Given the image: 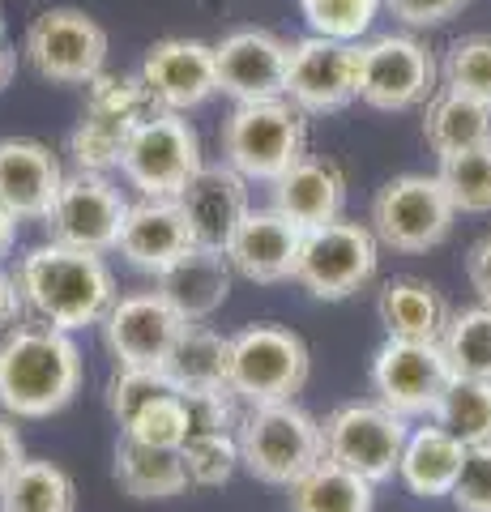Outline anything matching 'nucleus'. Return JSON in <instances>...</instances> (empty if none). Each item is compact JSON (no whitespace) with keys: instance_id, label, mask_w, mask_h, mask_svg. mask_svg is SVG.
<instances>
[{"instance_id":"1","label":"nucleus","mask_w":491,"mask_h":512,"mask_svg":"<svg viewBox=\"0 0 491 512\" xmlns=\"http://www.w3.org/2000/svg\"><path fill=\"white\" fill-rule=\"evenodd\" d=\"M82 393V350L73 333L35 320L0 342V410L9 419H52Z\"/></svg>"},{"instance_id":"2","label":"nucleus","mask_w":491,"mask_h":512,"mask_svg":"<svg viewBox=\"0 0 491 512\" xmlns=\"http://www.w3.org/2000/svg\"><path fill=\"white\" fill-rule=\"evenodd\" d=\"M13 278H18L26 308L65 333L103 325V316L116 303V278L103 252L73 248L60 239L30 248Z\"/></svg>"},{"instance_id":"3","label":"nucleus","mask_w":491,"mask_h":512,"mask_svg":"<svg viewBox=\"0 0 491 512\" xmlns=\"http://www.w3.org/2000/svg\"><path fill=\"white\" fill-rule=\"evenodd\" d=\"M299 158H308V111H299L287 94L235 103L223 124V163L244 180L274 184Z\"/></svg>"},{"instance_id":"4","label":"nucleus","mask_w":491,"mask_h":512,"mask_svg":"<svg viewBox=\"0 0 491 512\" xmlns=\"http://www.w3.org/2000/svg\"><path fill=\"white\" fill-rule=\"evenodd\" d=\"M240 461L252 478L269 487H295L325 457V431L295 402L252 406L240 419Z\"/></svg>"},{"instance_id":"5","label":"nucleus","mask_w":491,"mask_h":512,"mask_svg":"<svg viewBox=\"0 0 491 512\" xmlns=\"http://www.w3.org/2000/svg\"><path fill=\"white\" fill-rule=\"evenodd\" d=\"M201 137L184 120V111L154 107L141 120L120 154V175L141 197H180L188 180L201 171Z\"/></svg>"},{"instance_id":"6","label":"nucleus","mask_w":491,"mask_h":512,"mask_svg":"<svg viewBox=\"0 0 491 512\" xmlns=\"http://www.w3.org/2000/svg\"><path fill=\"white\" fill-rule=\"evenodd\" d=\"M308 346L299 333L282 325H248L231 338V372L227 389L248 406L295 402L308 384Z\"/></svg>"},{"instance_id":"7","label":"nucleus","mask_w":491,"mask_h":512,"mask_svg":"<svg viewBox=\"0 0 491 512\" xmlns=\"http://www.w3.org/2000/svg\"><path fill=\"white\" fill-rule=\"evenodd\" d=\"M457 205L440 175H393L372 201V231L380 248H393L402 256L427 252L445 244L453 231Z\"/></svg>"},{"instance_id":"8","label":"nucleus","mask_w":491,"mask_h":512,"mask_svg":"<svg viewBox=\"0 0 491 512\" xmlns=\"http://www.w3.org/2000/svg\"><path fill=\"white\" fill-rule=\"evenodd\" d=\"M380 239L363 222L334 218L325 227L304 231V248L295 261V282L312 299H351L376 278Z\"/></svg>"},{"instance_id":"9","label":"nucleus","mask_w":491,"mask_h":512,"mask_svg":"<svg viewBox=\"0 0 491 512\" xmlns=\"http://www.w3.org/2000/svg\"><path fill=\"white\" fill-rule=\"evenodd\" d=\"M325 457L338 466L363 474L368 483H389L402 466V448L410 427L402 414H393L385 402H351L338 406L321 423Z\"/></svg>"},{"instance_id":"10","label":"nucleus","mask_w":491,"mask_h":512,"mask_svg":"<svg viewBox=\"0 0 491 512\" xmlns=\"http://www.w3.org/2000/svg\"><path fill=\"white\" fill-rule=\"evenodd\" d=\"M22 52L43 82L90 86L107 64V30L82 9H47L26 26Z\"/></svg>"},{"instance_id":"11","label":"nucleus","mask_w":491,"mask_h":512,"mask_svg":"<svg viewBox=\"0 0 491 512\" xmlns=\"http://www.w3.org/2000/svg\"><path fill=\"white\" fill-rule=\"evenodd\" d=\"M436 94V60L410 35H380L359 43V103L376 111L427 107Z\"/></svg>"},{"instance_id":"12","label":"nucleus","mask_w":491,"mask_h":512,"mask_svg":"<svg viewBox=\"0 0 491 512\" xmlns=\"http://www.w3.org/2000/svg\"><path fill=\"white\" fill-rule=\"evenodd\" d=\"M453 384V367L440 342H402L389 338L372 359V389L376 402H385L402 419L436 414L440 397Z\"/></svg>"},{"instance_id":"13","label":"nucleus","mask_w":491,"mask_h":512,"mask_svg":"<svg viewBox=\"0 0 491 512\" xmlns=\"http://www.w3.org/2000/svg\"><path fill=\"white\" fill-rule=\"evenodd\" d=\"M124 214H129V201L120 197V188L103 171H73L65 175L43 222L60 244L112 252L124 227Z\"/></svg>"},{"instance_id":"14","label":"nucleus","mask_w":491,"mask_h":512,"mask_svg":"<svg viewBox=\"0 0 491 512\" xmlns=\"http://www.w3.org/2000/svg\"><path fill=\"white\" fill-rule=\"evenodd\" d=\"M287 99L308 116L346 111L359 99V43L308 35L291 43Z\"/></svg>"},{"instance_id":"15","label":"nucleus","mask_w":491,"mask_h":512,"mask_svg":"<svg viewBox=\"0 0 491 512\" xmlns=\"http://www.w3.org/2000/svg\"><path fill=\"white\" fill-rule=\"evenodd\" d=\"M188 320L163 299V291H133L103 316V342L120 367H167Z\"/></svg>"},{"instance_id":"16","label":"nucleus","mask_w":491,"mask_h":512,"mask_svg":"<svg viewBox=\"0 0 491 512\" xmlns=\"http://www.w3.org/2000/svg\"><path fill=\"white\" fill-rule=\"evenodd\" d=\"M218 64V90L235 103H257L287 94V69H291V43L278 39L274 30H235L223 43H214Z\"/></svg>"},{"instance_id":"17","label":"nucleus","mask_w":491,"mask_h":512,"mask_svg":"<svg viewBox=\"0 0 491 512\" xmlns=\"http://www.w3.org/2000/svg\"><path fill=\"white\" fill-rule=\"evenodd\" d=\"M141 82L163 111H193L218 94L214 47L201 39H158L141 60Z\"/></svg>"},{"instance_id":"18","label":"nucleus","mask_w":491,"mask_h":512,"mask_svg":"<svg viewBox=\"0 0 491 512\" xmlns=\"http://www.w3.org/2000/svg\"><path fill=\"white\" fill-rule=\"evenodd\" d=\"M188 248H197L180 197H141L129 205L116 252L141 274H167Z\"/></svg>"},{"instance_id":"19","label":"nucleus","mask_w":491,"mask_h":512,"mask_svg":"<svg viewBox=\"0 0 491 512\" xmlns=\"http://www.w3.org/2000/svg\"><path fill=\"white\" fill-rule=\"evenodd\" d=\"M180 205L197 244L227 252L240 222L248 218V180L231 163L201 167L180 192Z\"/></svg>"},{"instance_id":"20","label":"nucleus","mask_w":491,"mask_h":512,"mask_svg":"<svg viewBox=\"0 0 491 512\" xmlns=\"http://www.w3.org/2000/svg\"><path fill=\"white\" fill-rule=\"evenodd\" d=\"M299 248H304V227L299 222H291L278 210H248L227 256H231L235 274H244L248 282L274 286V282L295 278Z\"/></svg>"},{"instance_id":"21","label":"nucleus","mask_w":491,"mask_h":512,"mask_svg":"<svg viewBox=\"0 0 491 512\" xmlns=\"http://www.w3.org/2000/svg\"><path fill=\"white\" fill-rule=\"evenodd\" d=\"M60 184H65L60 158L43 141H30V137L0 141V205L18 222L47 218Z\"/></svg>"},{"instance_id":"22","label":"nucleus","mask_w":491,"mask_h":512,"mask_svg":"<svg viewBox=\"0 0 491 512\" xmlns=\"http://www.w3.org/2000/svg\"><path fill=\"white\" fill-rule=\"evenodd\" d=\"M158 291L188 325L210 320L231 295V256L218 248H188L167 274H158Z\"/></svg>"},{"instance_id":"23","label":"nucleus","mask_w":491,"mask_h":512,"mask_svg":"<svg viewBox=\"0 0 491 512\" xmlns=\"http://www.w3.org/2000/svg\"><path fill=\"white\" fill-rule=\"evenodd\" d=\"M342 205H346V180L329 158H299L282 180H274V210L299 222L304 231L342 218Z\"/></svg>"},{"instance_id":"24","label":"nucleus","mask_w":491,"mask_h":512,"mask_svg":"<svg viewBox=\"0 0 491 512\" xmlns=\"http://www.w3.org/2000/svg\"><path fill=\"white\" fill-rule=\"evenodd\" d=\"M423 137L436 158L487 146L491 141V99L457 90V86L436 90L423 107Z\"/></svg>"},{"instance_id":"25","label":"nucleus","mask_w":491,"mask_h":512,"mask_svg":"<svg viewBox=\"0 0 491 512\" xmlns=\"http://www.w3.org/2000/svg\"><path fill=\"white\" fill-rule=\"evenodd\" d=\"M466 453L470 448L440 423L436 427H415L406 436L398 478L406 483L410 495H419V500H440V495H453L457 474H462V466H466Z\"/></svg>"},{"instance_id":"26","label":"nucleus","mask_w":491,"mask_h":512,"mask_svg":"<svg viewBox=\"0 0 491 512\" xmlns=\"http://www.w3.org/2000/svg\"><path fill=\"white\" fill-rule=\"evenodd\" d=\"M376 312H380V325H385L389 338H402V342H440L449 316H453L445 295L423 278L389 282L385 291H380Z\"/></svg>"},{"instance_id":"27","label":"nucleus","mask_w":491,"mask_h":512,"mask_svg":"<svg viewBox=\"0 0 491 512\" xmlns=\"http://www.w3.org/2000/svg\"><path fill=\"white\" fill-rule=\"evenodd\" d=\"M116 483L133 500H171L188 487V466L180 448H154L133 436H120L116 444Z\"/></svg>"},{"instance_id":"28","label":"nucleus","mask_w":491,"mask_h":512,"mask_svg":"<svg viewBox=\"0 0 491 512\" xmlns=\"http://www.w3.org/2000/svg\"><path fill=\"white\" fill-rule=\"evenodd\" d=\"M376 483L363 474L321 457L316 466L291 487V512H372Z\"/></svg>"},{"instance_id":"29","label":"nucleus","mask_w":491,"mask_h":512,"mask_svg":"<svg viewBox=\"0 0 491 512\" xmlns=\"http://www.w3.org/2000/svg\"><path fill=\"white\" fill-rule=\"evenodd\" d=\"M171 380L184 389H227V372H231V338L214 333L210 325H184L176 350L167 359Z\"/></svg>"},{"instance_id":"30","label":"nucleus","mask_w":491,"mask_h":512,"mask_svg":"<svg viewBox=\"0 0 491 512\" xmlns=\"http://www.w3.org/2000/svg\"><path fill=\"white\" fill-rule=\"evenodd\" d=\"M73 478L52 461H22L18 474L0 487V512H73Z\"/></svg>"},{"instance_id":"31","label":"nucleus","mask_w":491,"mask_h":512,"mask_svg":"<svg viewBox=\"0 0 491 512\" xmlns=\"http://www.w3.org/2000/svg\"><path fill=\"white\" fill-rule=\"evenodd\" d=\"M146 120V116H116V111H94L86 107V120L73 128L69 137V154L77 171H112L120 167V154H124V141H129L133 128Z\"/></svg>"},{"instance_id":"32","label":"nucleus","mask_w":491,"mask_h":512,"mask_svg":"<svg viewBox=\"0 0 491 512\" xmlns=\"http://www.w3.org/2000/svg\"><path fill=\"white\" fill-rule=\"evenodd\" d=\"M432 419L445 431H453L466 448L491 444V380L453 376V384L445 389V397H440Z\"/></svg>"},{"instance_id":"33","label":"nucleus","mask_w":491,"mask_h":512,"mask_svg":"<svg viewBox=\"0 0 491 512\" xmlns=\"http://www.w3.org/2000/svg\"><path fill=\"white\" fill-rule=\"evenodd\" d=\"M440 346H445V359L453 367V376L491 380V308L487 303L466 308V312H453Z\"/></svg>"},{"instance_id":"34","label":"nucleus","mask_w":491,"mask_h":512,"mask_svg":"<svg viewBox=\"0 0 491 512\" xmlns=\"http://www.w3.org/2000/svg\"><path fill=\"white\" fill-rule=\"evenodd\" d=\"M440 184L449 188L457 214H491V141L440 158Z\"/></svg>"},{"instance_id":"35","label":"nucleus","mask_w":491,"mask_h":512,"mask_svg":"<svg viewBox=\"0 0 491 512\" xmlns=\"http://www.w3.org/2000/svg\"><path fill=\"white\" fill-rule=\"evenodd\" d=\"M171 393H180V384L171 380L167 367H120L107 384V406H112L120 427H129L141 410Z\"/></svg>"},{"instance_id":"36","label":"nucleus","mask_w":491,"mask_h":512,"mask_svg":"<svg viewBox=\"0 0 491 512\" xmlns=\"http://www.w3.org/2000/svg\"><path fill=\"white\" fill-rule=\"evenodd\" d=\"M380 9H385V0H299V13H304L312 35L346 43L368 35Z\"/></svg>"},{"instance_id":"37","label":"nucleus","mask_w":491,"mask_h":512,"mask_svg":"<svg viewBox=\"0 0 491 512\" xmlns=\"http://www.w3.org/2000/svg\"><path fill=\"white\" fill-rule=\"evenodd\" d=\"M184 466H188V483H197V487H223L231 483V474L244 466L240 461V440L231 436H197V440H188L184 448Z\"/></svg>"},{"instance_id":"38","label":"nucleus","mask_w":491,"mask_h":512,"mask_svg":"<svg viewBox=\"0 0 491 512\" xmlns=\"http://www.w3.org/2000/svg\"><path fill=\"white\" fill-rule=\"evenodd\" d=\"M440 73H445V86L491 99V35H466L449 43Z\"/></svg>"},{"instance_id":"39","label":"nucleus","mask_w":491,"mask_h":512,"mask_svg":"<svg viewBox=\"0 0 491 512\" xmlns=\"http://www.w3.org/2000/svg\"><path fill=\"white\" fill-rule=\"evenodd\" d=\"M124 436L154 444V448H184L188 444V414H184L180 393L158 397L154 406H146L129 427H124Z\"/></svg>"},{"instance_id":"40","label":"nucleus","mask_w":491,"mask_h":512,"mask_svg":"<svg viewBox=\"0 0 491 512\" xmlns=\"http://www.w3.org/2000/svg\"><path fill=\"white\" fill-rule=\"evenodd\" d=\"M180 402H184V414H188V440H197V436H227L231 427H240L231 389H184Z\"/></svg>"},{"instance_id":"41","label":"nucleus","mask_w":491,"mask_h":512,"mask_svg":"<svg viewBox=\"0 0 491 512\" xmlns=\"http://www.w3.org/2000/svg\"><path fill=\"white\" fill-rule=\"evenodd\" d=\"M453 504L462 512H491V444H474L457 474Z\"/></svg>"},{"instance_id":"42","label":"nucleus","mask_w":491,"mask_h":512,"mask_svg":"<svg viewBox=\"0 0 491 512\" xmlns=\"http://www.w3.org/2000/svg\"><path fill=\"white\" fill-rule=\"evenodd\" d=\"M470 0H385V9L406 26H440L457 18Z\"/></svg>"},{"instance_id":"43","label":"nucleus","mask_w":491,"mask_h":512,"mask_svg":"<svg viewBox=\"0 0 491 512\" xmlns=\"http://www.w3.org/2000/svg\"><path fill=\"white\" fill-rule=\"evenodd\" d=\"M466 278L474 286V295H479V303H487V308H491V235H483L479 244L470 248V256H466Z\"/></svg>"},{"instance_id":"44","label":"nucleus","mask_w":491,"mask_h":512,"mask_svg":"<svg viewBox=\"0 0 491 512\" xmlns=\"http://www.w3.org/2000/svg\"><path fill=\"white\" fill-rule=\"evenodd\" d=\"M22 461H26V448H22L18 427H13V419H0V487L18 474Z\"/></svg>"},{"instance_id":"45","label":"nucleus","mask_w":491,"mask_h":512,"mask_svg":"<svg viewBox=\"0 0 491 512\" xmlns=\"http://www.w3.org/2000/svg\"><path fill=\"white\" fill-rule=\"evenodd\" d=\"M22 308H26V299H22V291H18V278H9L5 269H0V329H5V325H18Z\"/></svg>"},{"instance_id":"46","label":"nucleus","mask_w":491,"mask_h":512,"mask_svg":"<svg viewBox=\"0 0 491 512\" xmlns=\"http://www.w3.org/2000/svg\"><path fill=\"white\" fill-rule=\"evenodd\" d=\"M13 69H18V52L9 47V35H5V26H0V90L13 82Z\"/></svg>"},{"instance_id":"47","label":"nucleus","mask_w":491,"mask_h":512,"mask_svg":"<svg viewBox=\"0 0 491 512\" xmlns=\"http://www.w3.org/2000/svg\"><path fill=\"white\" fill-rule=\"evenodd\" d=\"M13 235H18V218H13V214L5 210V205H0V256H9Z\"/></svg>"}]
</instances>
